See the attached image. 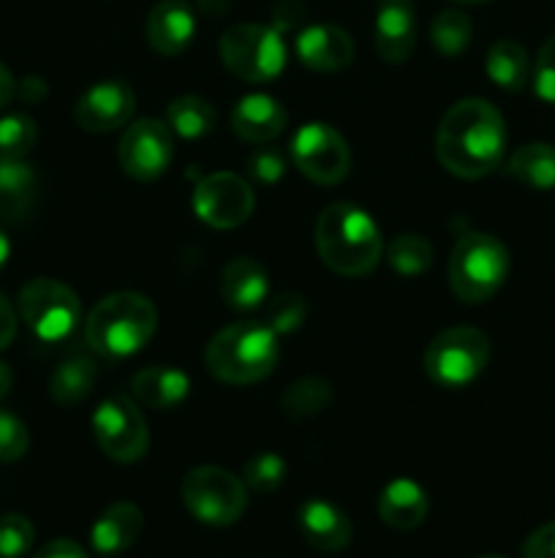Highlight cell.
<instances>
[{
    "label": "cell",
    "instance_id": "cell-1",
    "mask_svg": "<svg viewBox=\"0 0 555 558\" xmlns=\"http://www.w3.org/2000/svg\"><path fill=\"white\" fill-rule=\"evenodd\" d=\"M506 150V125L484 98H462L444 114L435 134V153L446 172L477 180L493 172Z\"/></svg>",
    "mask_w": 555,
    "mask_h": 558
},
{
    "label": "cell",
    "instance_id": "cell-2",
    "mask_svg": "<svg viewBox=\"0 0 555 558\" xmlns=\"http://www.w3.org/2000/svg\"><path fill=\"white\" fill-rule=\"evenodd\" d=\"M313 240L319 259L346 278L368 276L384 256V240L375 221L348 202H335L319 213Z\"/></svg>",
    "mask_w": 555,
    "mask_h": 558
},
{
    "label": "cell",
    "instance_id": "cell-3",
    "mask_svg": "<svg viewBox=\"0 0 555 558\" xmlns=\"http://www.w3.org/2000/svg\"><path fill=\"white\" fill-rule=\"evenodd\" d=\"M156 327L158 311L150 298L139 292H112L87 314L85 341L101 357L125 360L152 341Z\"/></svg>",
    "mask_w": 555,
    "mask_h": 558
},
{
    "label": "cell",
    "instance_id": "cell-4",
    "mask_svg": "<svg viewBox=\"0 0 555 558\" xmlns=\"http://www.w3.org/2000/svg\"><path fill=\"white\" fill-rule=\"evenodd\" d=\"M281 347L267 322H234L207 343L205 365L215 379L245 387L267 379L275 371Z\"/></svg>",
    "mask_w": 555,
    "mask_h": 558
},
{
    "label": "cell",
    "instance_id": "cell-5",
    "mask_svg": "<svg viewBox=\"0 0 555 558\" xmlns=\"http://www.w3.org/2000/svg\"><path fill=\"white\" fill-rule=\"evenodd\" d=\"M509 276V251L488 232H468L449 256V287L468 305L484 303Z\"/></svg>",
    "mask_w": 555,
    "mask_h": 558
},
{
    "label": "cell",
    "instance_id": "cell-6",
    "mask_svg": "<svg viewBox=\"0 0 555 558\" xmlns=\"http://www.w3.org/2000/svg\"><path fill=\"white\" fill-rule=\"evenodd\" d=\"M490 360V338L479 327L457 325L439 332L424 349V374L433 385L457 390L477 379Z\"/></svg>",
    "mask_w": 555,
    "mask_h": 558
},
{
    "label": "cell",
    "instance_id": "cell-7",
    "mask_svg": "<svg viewBox=\"0 0 555 558\" xmlns=\"http://www.w3.org/2000/svg\"><path fill=\"white\" fill-rule=\"evenodd\" d=\"M221 60L234 76L245 82H272L286 65V44L275 25L243 22L221 36Z\"/></svg>",
    "mask_w": 555,
    "mask_h": 558
},
{
    "label": "cell",
    "instance_id": "cell-8",
    "mask_svg": "<svg viewBox=\"0 0 555 558\" xmlns=\"http://www.w3.org/2000/svg\"><path fill=\"white\" fill-rule=\"evenodd\" d=\"M183 501L196 521L232 526L248 507V485L221 466H196L183 480Z\"/></svg>",
    "mask_w": 555,
    "mask_h": 558
},
{
    "label": "cell",
    "instance_id": "cell-9",
    "mask_svg": "<svg viewBox=\"0 0 555 558\" xmlns=\"http://www.w3.org/2000/svg\"><path fill=\"white\" fill-rule=\"evenodd\" d=\"M20 316L36 338L58 343L76 330L82 316L79 298L54 278H33L20 292Z\"/></svg>",
    "mask_w": 555,
    "mask_h": 558
},
{
    "label": "cell",
    "instance_id": "cell-10",
    "mask_svg": "<svg viewBox=\"0 0 555 558\" xmlns=\"http://www.w3.org/2000/svg\"><path fill=\"white\" fill-rule=\"evenodd\" d=\"M92 434L103 456L118 463H134L150 447V430L136 403L125 396H112L92 414Z\"/></svg>",
    "mask_w": 555,
    "mask_h": 558
},
{
    "label": "cell",
    "instance_id": "cell-11",
    "mask_svg": "<svg viewBox=\"0 0 555 558\" xmlns=\"http://www.w3.org/2000/svg\"><path fill=\"white\" fill-rule=\"evenodd\" d=\"M292 156L299 172L319 185L341 183L351 167L346 140L330 123H305L292 140Z\"/></svg>",
    "mask_w": 555,
    "mask_h": 558
},
{
    "label": "cell",
    "instance_id": "cell-12",
    "mask_svg": "<svg viewBox=\"0 0 555 558\" xmlns=\"http://www.w3.org/2000/svg\"><path fill=\"white\" fill-rule=\"evenodd\" d=\"M254 189L234 172L207 174L194 191V210L207 227L234 229L254 213Z\"/></svg>",
    "mask_w": 555,
    "mask_h": 558
},
{
    "label": "cell",
    "instance_id": "cell-13",
    "mask_svg": "<svg viewBox=\"0 0 555 558\" xmlns=\"http://www.w3.org/2000/svg\"><path fill=\"white\" fill-rule=\"evenodd\" d=\"M120 167L134 180H156L172 163V129L156 118L136 120L125 129L118 147Z\"/></svg>",
    "mask_w": 555,
    "mask_h": 558
},
{
    "label": "cell",
    "instance_id": "cell-14",
    "mask_svg": "<svg viewBox=\"0 0 555 558\" xmlns=\"http://www.w3.org/2000/svg\"><path fill=\"white\" fill-rule=\"evenodd\" d=\"M136 96L128 82L107 80L87 87L74 107V120L82 131L90 134H107L118 131L134 118Z\"/></svg>",
    "mask_w": 555,
    "mask_h": 558
},
{
    "label": "cell",
    "instance_id": "cell-15",
    "mask_svg": "<svg viewBox=\"0 0 555 558\" xmlns=\"http://www.w3.org/2000/svg\"><path fill=\"white\" fill-rule=\"evenodd\" d=\"M417 44L414 0H379L375 9V52L381 60L400 65L411 58Z\"/></svg>",
    "mask_w": 555,
    "mask_h": 558
},
{
    "label": "cell",
    "instance_id": "cell-16",
    "mask_svg": "<svg viewBox=\"0 0 555 558\" xmlns=\"http://www.w3.org/2000/svg\"><path fill=\"white\" fill-rule=\"evenodd\" d=\"M297 58L303 60V65L313 71H343L351 65L354 60V41L343 27L337 25H308L299 31L297 41Z\"/></svg>",
    "mask_w": 555,
    "mask_h": 558
},
{
    "label": "cell",
    "instance_id": "cell-17",
    "mask_svg": "<svg viewBox=\"0 0 555 558\" xmlns=\"http://www.w3.org/2000/svg\"><path fill=\"white\" fill-rule=\"evenodd\" d=\"M297 526L303 537L321 554H341L354 537L351 521L341 507L324 499H308L297 510Z\"/></svg>",
    "mask_w": 555,
    "mask_h": 558
},
{
    "label": "cell",
    "instance_id": "cell-18",
    "mask_svg": "<svg viewBox=\"0 0 555 558\" xmlns=\"http://www.w3.org/2000/svg\"><path fill=\"white\" fill-rule=\"evenodd\" d=\"M196 33V16L185 0H161L145 25L147 44L158 54H180Z\"/></svg>",
    "mask_w": 555,
    "mask_h": 558
},
{
    "label": "cell",
    "instance_id": "cell-19",
    "mask_svg": "<svg viewBox=\"0 0 555 558\" xmlns=\"http://www.w3.org/2000/svg\"><path fill=\"white\" fill-rule=\"evenodd\" d=\"M286 120L288 114L278 98L267 96V93H254V96L239 98V104L234 107L232 131L250 145H264L286 129Z\"/></svg>",
    "mask_w": 555,
    "mask_h": 558
},
{
    "label": "cell",
    "instance_id": "cell-20",
    "mask_svg": "<svg viewBox=\"0 0 555 558\" xmlns=\"http://www.w3.org/2000/svg\"><path fill=\"white\" fill-rule=\"evenodd\" d=\"M141 529H145V515L139 507L134 501H118L92 523L90 543L101 556H118L139 539Z\"/></svg>",
    "mask_w": 555,
    "mask_h": 558
},
{
    "label": "cell",
    "instance_id": "cell-21",
    "mask_svg": "<svg viewBox=\"0 0 555 558\" xmlns=\"http://www.w3.org/2000/svg\"><path fill=\"white\" fill-rule=\"evenodd\" d=\"M221 298L234 311H254L270 298V278L264 267L248 256H237L221 272Z\"/></svg>",
    "mask_w": 555,
    "mask_h": 558
},
{
    "label": "cell",
    "instance_id": "cell-22",
    "mask_svg": "<svg viewBox=\"0 0 555 558\" xmlns=\"http://www.w3.org/2000/svg\"><path fill=\"white\" fill-rule=\"evenodd\" d=\"M430 512V499L424 494V488L414 480H392L379 496V515L386 526L400 529V532H408V529L422 526L424 518Z\"/></svg>",
    "mask_w": 555,
    "mask_h": 558
},
{
    "label": "cell",
    "instance_id": "cell-23",
    "mask_svg": "<svg viewBox=\"0 0 555 558\" xmlns=\"http://www.w3.org/2000/svg\"><path fill=\"white\" fill-rule=\"evenodd\" d=\"M134 398L147 409L166 412V409L180 407L190 392V379L180 368L169 365H152V368L139 371L131 381Z\"/></svg>",
    "mask_w": 555,
    "mask_h": 558
},
{
    "label": "cell",
    "instance_id": "cell-24",
    "mask_svg": "<svg viewBox=\"0 0 555 558\" xmlns=\"http://www.w3.org/2000/svg\"><path fill=\"white\" fill-rule=\"evenodd\" d=\"M36 202V174L25 161H0V218L20 221Z\"/></svg>",
    "mask_w": 555,
    "mask_h": 558
},
{
    "label": "cell",
    "instance_id": "cell-25",
    "mask_svg": "<svg viewBox=\"0 0 555 558\" xmlns=\"http://www.w3.org/2000/svg\"><path fill=\"white\" fill-rule=\"evenodd\" d=\"M484 71L501 90L517 93L531 80V60L520 44L511 41V38H501L488 49Z\"/></svg>",
    "mask_w": 555,
    "mask_h": 558
},
{
    "label": "cell",
    "instance_id": "cell-26",
    "mask_svg": "<svg viewBox=\"0 0 555 558\" xmlns=\"http://www.w3.org/2000/svg\"><path fill=\"white\" fill-rule=\"evenodd\" d=\"M509 174L533 191L555 189V145L531 142L509 158Z\"/></svg>",
    "mask_w": 555,
    "mask_h": 558
},
{
    "label": "cell",
    "instance_id": "cell-27",
    "mask_svg": "<svg viewBox=\"0 0 555 558\" xmlns=\"http://www.w3.org/2000/svg\"><path fill=\"white\" fill-rule=\"evenodd\" d=\"M98 368L90 357H71L54 368L52 379H49V396L63 407H74V403L85 401L90 396L92 385H96Z\"/></svg>",
    "mask_w": 555,
    "mask_h": 558
},
{
    "label": "cell",
    "instance_id": "cell-28",
    "mask_svg": "<svg viewBox=\"0 0 555 558\" xmlns=\"http://www.w3.org/2000/svg\"><path fill=\"white\" fill-rule=\"evenodd\" d=\"M332 403L330 381L321 376H305V379L292 381L281 396V409L292 420H308L316 414L326 412Z\"/></svg>",
    "mask_w": 555,
    "mask_h": 558
},
{
    "label": "cell",
    "instance_id": "cell-29",
    "mask_svg": "<svg viewBox=\"0 0 555 558\" xmlns=\"http://www.w3.org/2000/svg\"><path fill=\"white\" fill-rule=\"evenodd\" d=\"M166 123L183 140H199L215 125V109L201 96H180L166 107Z\"/></svg>",
    "mask_w": 555,
    "mask_h": 558
},
{
    "label": "cell",
    "instance_id": "cell-30",
    "mask_svg": "<svg viewBox=\"0 0 555 558\" xmlns=\"http://www.w3.org/2000/svg\"><path fill=\"white\" fill-rule=\"evenodd\" d=\"M386 262L392 265V270L406 278L422 276L433 265V245H430L428 238L417 232L397 234L386 245Z\"/></svg>",
    "mask_w": 555,
    "mask_h": 558
},
{
    "label": "cell",
    "instance_id": "cell-31",
    "mask_svg": "<svg viewBox=\"0 0 555 558\" xmlns=\"http://www.w3.org/2000/svg\"><path fill=\"white\" fill-rule=\"evenodd\" d=\"M473 25L460 9H444L439 11V16L430 25V38H433V47L439 49L446 58H455L462 49L471 44Z\"/></svg>",
    "mask_w": 555,
    "mask_h": 558
},
{
    "label": "cell",
    "instance_id": "cell-32",
    "mask_svg": "<svg viewBox=\"0 0 555 558\" xmlns=\"http://www.w3.org/2000/svg\"><path fill=\"white\" fill-rule=\"evenodd\" d=\"M38 140L36 120L30 114H5L0 118V161H25Z\"/></svg>",
    "mask_w": 555,
    "mask_h": 558
},
{
    "label": "cell",
    "instance_id": "cell-33",
    "mask_svg": "<svg viewBox=\"0 0 555 558\" xmlns=\"http://www.w3.org/2000/svg\"><path fill=\"white\" fill-rule=\"evenodd\" d=\"M286 480V461L278 452H259L245 463L243 483L256 494H272Z\"/></svg>",
    "mask_w": 555,
    "mask_h": 558
},
{
    "label": "cell",
    "instance_id": "cell-34",
    "mask_svg": "<svg viewBox=\"0 0 555 558\" xmlns=\"http://www.w3.org/2000/svg\"><path fill=\"white\" fill-rule=\"evenodd\" d=\"M308 319V305H305L303 294H278L267 305V325L278 332V336H288V332L299 330Z\"/></svg>",
    "mask_w": 555,
    "mask_h": 558
},
{
    "label": "cell",
    "instance_id": "cell-35",
    "mask_svg": "<svg viewBox=\"0 0 555 558\" xmlns=\"http://www.w3.org/2000/svg\"><path fill=\"white\" fill-rule=\"evenodd\" d=\"M33 523L20 512L0 515V558H22L33 548Z\"/></svg>",
    "mask_w": 555,
    "mask_h": 558
},
{
    "label": "cell",
    "instance_id": "cell-36",
    "mask_svg": "<svg viewBox=\"0 0 555 558\" xmlns=\"http://www.w3.org/2000/svg\"><path fill=\"white\" fill-rule=\"evenodd\" d=\"M27 447H30V434H27L25 423L0 409V463L20 461Z\"/></svg>",
    "mask_w": 555,
    "mask_h": 558
},
{
    "label": "cell",
    "instance_id": "cell-37",
    "mask_svg": "<svg viewBox=\"0 0 555 558\" xmlns=\"http://www.w3.org/2000/svg\"><path fill=\"white\" fill-rule=\"evenodd\" d=\"M531 82L533 93H536L544 104H553L555 107V33L542 44V49H539Z\"/></svg>",
    "mask_w": 555,
    "mask_h": 558
},
{
    "label": "cell",
    "instance_id": "cell-38",
    "mask_svg": "<svg viewBox=\"0 0 555 558\" xmlns=\"http://www.w3.org/2000/svg\"><path fill=\"white\" fill-rule=\"evenodd\" d=\"M250 174H254L259 183L272 185L283 178V169H286V161H283L281 153L275 150H256L254 156L248 158Z\"/></svg>",
    "mask_w": 555,
    "mask_h": 558
},
{
    "label": "cell",
    "instance_id": "cell-39",
    "mask_svg": "<svg viewBox=\"0 0 555 558\" xmlns=\"http://www.w3.org/2000/svg\"><path fill=\"white\" fill-rule=\"evenodd\" d=\"M522 558H555V521L528 534L522 543Z\"/></svg>",
    "mask_w": 555,
    "mask_h": 558
},
{
    "label": "cell",
    "instance_id": "cell-40",
    "mask_svg": "<svg viewBox=\"0 0 555 558\" xmlns=\"http://www.w3.org/2000/svg\"><path fill=\"white\" fill-rule=\"evenodd\" d=\"M33 558H87V554L74 539H52V543L44 545Z\"/></svg>",
    "mask_w": 555,
    "mask_h": 558
},
{
    "label": "cell",
    "instance_id": "cell-41",
    "mask_svg": "<svg viewBox=\"0 0 555 558\" xmlns=\"http://www.w3.org/2000/svg\"><path fill=\"white\" fill-rule=\"evenodd\" d=\"M16 336V314L11 308V303L5 300V294L0 292V352L14 341Z\"/></svg>",
    "mask_w": 555,
    "mask_h": 558
},
{
    "label": "cell",
    "instance_id": "cell-42",
    "mask_svg": "<svg viewBox=\"0 0 555 558\" xmlns=\"http://www.w3.org/2000/svg\"><path fill=\"white\" fill-rule=\"evenodd\" d=\"M14 93H16L14 76H11V71L0 63V109H5V104L14 98Z\"/></svg>",
    "mask_w": 555,
    "mask_h": 558
},
{
    "label": "cell",
    "instance_id": "cell-43",
    "mask_svg": "<svg viewBox=\"0 0 555 558\" xmlns=\"http://www.w3.org/2000/svg\"><path fill=\"white\" fill-rule=\"evenodd\" d=\"M38 96H44V82L41 80H25V82H22V98H27V101H36Z\"/></svg>",
    "mask_w": 555,
    "mask_h": 558
},
{
    "label": "cell",
    "instance_id": "cell-44",
    "mask_svg": "<svg viewBox=\"0 0 555 558\" xmlns=\"http://www.w3.org/2000/svg\"><path fill=\"white\" fill-rule=\"evenodd\" d=\"M11 381H14V376H11V368L5 363H0V401H3V398L9 396Z\"/></svg>",
    "mask_w": 555,
    "mask_h": 558
},
{
    "label": "cell",
    "instance_id": "cell-45",
    "mask_svg": "<svg viewBox=\"0 0 555 558\" xmlns=\"http://www.w3.org/2000/svg\"><path fill=\"white\" fill-rule=\"evenodd\" d=\"M9 254H11V243L9 238H5L3 229H0V270H3L5 262H9Z\"/></svg>",
    "mask_w": 555,
    "mask_h": 558
},
{
    "label": "cell",
    "instance_id": "cell-46",
    "mask_svg": "<svg viewBox=\"0 0 555 558\" xmlns=\"http://www.w3.org/2000/svg\"><path fill=\"white\" fill-rule=\"evenodd\" d=\"M455 3H466V5H477V3H488V0H455Z\"/></svg>",
    "mask_w": 555,
    "mask_h": 558
},
{
    "label": "cell",
    "instance_id": "cell-47",
    "mask_svg": "<svg viewBox=\"0 0 555 558\" xmlns=\"http://www.w3.org/2000/svg\"><path fill=\"white\" fill-rule=\"evenodd\" d=\"M482 558H504V556H482Z\"/></svg>",
    "mask_w": 555,
    "mask_h": 558
}]
</instances>
